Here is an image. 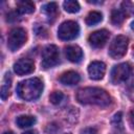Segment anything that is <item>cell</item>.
Masks as SVG:
<instances>
[{"label":"cell","mask_w":134,"mask_h":134,"mask_svg":"<svg viewBox=\"0 0 134 134\" xmlns=\"http://www.w3.org/2000/svg\"><path fill=\"white\" fill-rule=\"evenodd\" d=\"M76 99L83 105H95L99 107H107L111 104V96L109 93L97 87L82 88L76 92Z\"/></svg>","instance_id":"cell-1"},{"label":"cell","mask_w":134,"mask_h":134,"mask_svg":"<svg viewBox=\"0 0 134 134\" xmlns=\"http://www.w3.org/2000/svg\"><path fill=\"white\" fill-rule=\"evenodd\" d=\"M44 85L39 77H31L25 81H22L17 86L18 95L27 102L36 100L42 94Z\"/></svg>","instance_id":"cell-2"},{"label":"cell","mask_w":134,"mask_h":134,"mask_svg":"<svg viewBox=\"0 0 134 134\" xmlns=\"http://www.w3.org/2000/svg\"><path fill=\"white\" fill-rule=\"evenodd\" d=\"M27 35L26 31L21 27H16L12 29L7 38V47L10 51H16L20 49L26 42Z\"/></svg>","instance_id":"cell-3"},{"label":"cell","mask_w":134,"mask_h":134,"mask_svg":"<svg viewBox=\"0 0 134 134\" xmlns=\"http://www.w3.org/2000/svg\"><path fill=\"white\" fill-rule=\"evenodd\" d=\"M128 43H129V39L126 36H117L110 44L109 55L115 60L122 58L127 52Z\"/></svg>","instance_id":"cell-4"},{"label":"cell","mask_w":134,"mask_h":134,"mask_svg":"<svg viewBox=\"0 0 134 134\" xmlns=\"http://www.w3.org/2000/svg\"><path fill=\"white\" fill-rule=\"evenodd\" d=\"M60 61V51L55 45H47L42 51V67L47 69L55 66Z\"/></svg>","instance_id":"cell-5"},{"label":"cell","mask_w":134,"mask_h":134,"mask_svg":"<svg viewBox=\"0 0 134 134\" xmlns=\"http://www.w3.org/2000/svg\"><path fill=\"white\" fill-rule=\"evenodd\" d=\"M80 34V26L74 21L63 22L58 29V37L63 41H69L75 39Z\"/></svg>","instance_id":"cell-6"},{"label":"cell","mask_w":134,"mask_h":134,"mask_svg":"<svg viewBox=\"0 0 134 134\" xmlns=\"http://www.w3.org/2000/svg\"><path fill=\"white\" fill-rule=\"evenodd\" d=\"M132 68L128 63H121L113 67L111 71V81L113 84H120L126 82L131 75Z\"/></svg>","instance_id":"cell-7"},{"label":"cell","mask_w":134,"mask_h":134,"mask_svg":"<svg viewBox=\"0 0 134 134\" xmlns=\"http://www.w3.org/2000/svg\"><path fill=\"white\" fill-rule=\"evenodd\" d=\"M110 37V32L107 29H100V30H96L94 32H92L89 38V44L94 47V48H102L108 41Z\"/></svg>","instance_id":"cell-8"},{"label":"cell","mask_w":134,"mask_h":134,"mask_svg":"<svg viewBox=\"0 0 134 134\" xmlns=\"http://www.w3.org/2000/svg\"><path fill=\"white\" fill-rule=\"evenodd\" d=\"M14 70L18 75L31 73L35 70V63L31 59L22 58L14 64Z\"/></svg>","instance_id":"cell-9"},{"label":"cell","mask_w":134,"mask_h":134,"mask_svg":"<svg viewBox=\"0 0 134 134\" xmlns=\"http://www.w3.org/2000/svg\"><path fill=\"white\" fill-rule=\"evenodd\" d=\"M106 72V65L100 61H94L88 66V73L90 79L94 81L102 80Z\"/></svg>","instance_id":"cell-10"},{"label":"cell","mask_w":134,"mask_h":134,"mask_svg":"<svg viewBox=\"0 0 134 134\" xmlns=\"http://www.w3.org/2000/svg\"><path fill=\"white\" fill-rule=\"evenodd\" d=\"M65 54L67 59L72 63H79L83 59V50L76 45H70L65 48Z\"/></svg>","instance_id":"cell-11"},{"label":"cell","mask_w":134,"mask_h":134,"mask_svg":"<svg viewBox=\"0 0 134 134\" xmlns=\"http://www.w3.org/2000/svg\"><path fill=\"white\" fill-rule=\"evenodd\" d=\"M80 80H81V76L75 71H67V72H64L60 76V79H59V81L62 84L68 85V86H72V85L77 84L80 82Z\"/></svg>","instance_id":"cell-12"},{"label":"cell","mask_w":134,"mask_h":134,"mask_svg":"<svg viewBox=\"0 0 134 134\" xmlns=\"http://www.w3.org/2000/svg\"><path fill=\"white\" fill-rule=\"evenodd\" d=\"M42 12L46 15V17L48 18V20L50 22L54 21L58 14H59V10H58V4L55 2H49L47 4H45L42 8Z\"/></svg>","instance_id":"cell-13"},{"label":"cell","mask_w":134,"mask_h":134,"mask_svg":"<svg viewBox=\"0 0 134 134\" xmlns=\"http://www.w3.org/2000/svg\"><path fill=\"white\" fill-rule=\"evenodd\" d=\"M35 10V4L31 1H18L17 2V12L20 14H31Z\"/></svg>","instance_id":"cell-14"},{"label":"cell","mask_w":134,"mask_h":134,"mask_svg":"<svg viewBox=\"0 0 134 134\" xmlns=\"http://www.w3.org/2000/svg\"><path fill=\"white\" fill-rule=\"evenodd\" d=\"M16 122L19 128H28L36 122V117L31 115H20L17 117Z\"/></svg>","instance_id":"cell-15"},{"label":"cell","mask_w":134,"mask_h":134,"mask_svg":"<svg viewBox=\"0 0 134 134\" xmlns=\"http://www.w3.org/2000/svg\"><path fill=\"white\" fill-rule=\"evenodd\" d=\"M10 83H12V79H10V74L6 73L4 79H3V83L1 86V98L2 100H5L8 96H9V90H10Z\"/></svg>","instance_id":"cell-16"},{"label":"cell","mask_w":134,"mask_h":134,"mask_svg":"<svg viewBox=\"0 0 134 134\" xmlns=\"http://www.w3.org/2000/svg\"><path fill=\"white\" fill-rule=\"evenodd\" d=\"M103 19V15L99 13V12H96V10H93V12H90L87 17H86V24L88 26H92V25H95L97 23H99Z\"/></svg>","instance_id":"cell-17"},{"label":"cell","mask_w":134,"mask_h":134,"mask_svg":"<svg viewBox=\"0 0 134 134\" xmlns=\"http://www.w3.org/2000/svg\"><path fill=\"white\" fill-rule=\"evenodd\" d=\"M126 18H127V17H126V15L122 13L121 9L115 8V9H113V10L111 12V22H112L114 25H120V24L124 22V20H125Z\"/></svg>","instance_id":"cell-18"},{"label":"cell","mask_w":134,"mask_h":134,"mask_svg":"<svg viewBox=\"0 0 134 134\" xmlns=\"http://www.w3.org/2000/svg\"><path fill=\"white\" fill-rule=\"evenodd\" d=\"M63 7L64 9L67 12V13H71V14H74V13H77L80 10V4L77 1H74V0H67V1H64L63 3Z\"/></svg>","instance_id":"cell-19"},{"label":"cell","mask_w":134,"mask_h":134,"mask_svg":"<svg viewBox=\"0 0 134 134\" xmlns=\"http://www.w3.org/2000/svg\"><path fill=\"white\" fill-rule=\"evenodd\" d=\"M64 98V94L61 91H53L49 95V102L53 105H59Z\"/></svg>","instance_id":"cell-20"},{"label":"cell","mask_w":134,"mask_h":134,"mask_svg":"<svg viewBox=\"0 0 134 134\" xmlns=\"http://www.w3.org/2000/svg\"><path fill=\"white\" fill-rule=\"evenodd\" d=\"M121 10L126 15V17L134 15V4L130 1H124L121 3Z\"/></svg>","instance_id":"cell-21"},{"label":"cell","mask_w":134,"mask_h":134,"mask_svg":"<svg viewBox=\"0 0 134 134\" xmlns=\"http://www.w3.org/2000/svg\"><path fill=\"white\" fill-rule=\"evenodd\" d=\"M122 114L121 112H117L113 118H112V125L115 127V128H118V129H122V118H121Z\"/></svg>","instance_id":"cell-22"},{"label":"cell","mask_w":134,"mask_h":134,"mask_svg":"<svg viewBox=\"0 0 134 134\" xmlns=\"http://www.w3.org/2000/svg\"><path fill=\"white\" fill-rule=\"evenodd\" d=\"M77 116H79V112L77 110H75L74 108H72V110L68 111L66 114V120L69 122H75L77 120Z\"/></svg>","instance_id":"cell-23"},{"label":"cell","mask_w":134,"mask_h":134,"mask_svg":"<svg viewBox=\"0 0 134 134\" xmlns=\"http://www.w3.org/2000/svg\"><path fill=\"white\" fill-rule=\"evenodd\" d=\"M59 131V127L55 124H49L46 127V133L47 134H57Z\"/></svg>","instance_id":"cell-24"},{"label":"cell","mask_w":134,"mask_h":134,"mask_svg":"<svg viewBox=\"0 0 134 134\" xmlns=\"http://www.w3.org/2000/svg\"><path fill=\"white\" fill-rule=\"evenodd\" d=\"M81 134H98L97 130L93 127H89V128H85L81 131Z\"/></svg>","instance_id":"cell-25"},{"label":"cell","mask_w":134,"mask_h":134,"mask_svg":"<svg viewBox=\"0 0 134 134\" xmlns=\"http://www.w3.org/2000/svg\"><path fill=\"white\" fill-rule=\"evenodd\" d=\"M130 120H131V124L134 126V109L130 112Z\"/></svg>","instance_id":"cell-26"},{"label":"cell","mask_w":134,"mask_h":134,"mask_svg":"<svg viewBox=\"0 0 134 134\" xmlns=\"http://www.w3.org/2000/svg\"><path fill=\"white\" fill-rule=\"evenodd\" d=\"M22 134H38V132L35 131V130H30V131H26V132H24Z\"/></svg>","instance_id":"cell-27"},{"label":"cell","mask_w":134,"mask_h":134,"mask_svg":"<svg viewBox=\"0 0 134 134\" xmlns=\"http://www.w3.org/2000/svg\"><path fill=\"white\" fill-rule=\"evenodd\" d=\"M88 2L89 3H93V4H95V3H102V1H90V0H88Z\"/></svg>","instance_id":"cell-28"},{"label":"cell","mask_w":134,"mask_h":134,"mask_svg":"<svg viewBox=\"0 0 134 134\" xmlns=\"http://www.w3.org/2000/svg\"><path fill=\"white\" fill-rule=\"evenodd\" d=\"M131 28H132V30H134V21L131 23Z\"/></svg>","instance_id":"cell-29"},{"label":"cell","mask_w":134,"mask_h":134,"mask_svg":"<svg viewBox=\"0 0 134 134\" xmlns=\"http://www.w3.org/2000/svg\"><path fill=\"white\" fill-rule=\"evenodd\" d=\"M3 134H14V133H13L12 131H8V132H4Z\"/></svg>","instance_id":"cell-30"},{"label":"cell","mask_w":134,"mask_h":134,"mask_svg":"<svg viewBox=\"0 0 134 134\" xmlns=\"http://www.w3.org/2000/svg\"><path fill=\"white\" fill-rule=\"evenodd\" d=\"M66 134H70V133H66Z\"/></svg>","instance_id":"cell-31"}]
</instances>
